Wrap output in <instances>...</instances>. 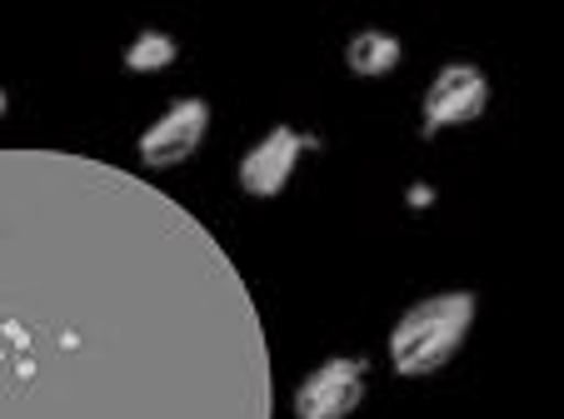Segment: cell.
<instances>
[{"label":"cell","mask_w":564,"mask_h":419,"mask_svg":"<svg viewBox=\"0 0 564 419\" xmlns=\"http://www.w3.org/2000/svg\"><path fill=\"white\" fill-rule=\"evenodd\" d=\"M41 260H6L0 210V419H165V385L195 379H126V360L165 344L126 340L120 300H45Z\"/></svg>","instance_id":"1"},{"label":"cell","mask_w":564,"mask_h":419,"mask_svg":"<svg viewBox=\"0 0 564 419\" xmlns=\"http://www.w3.org/2000/svg\"><path fill=\"white\" fill-rule=\"evenodd\" d=\"M469 324H475V295L455 290V295H435L420 300L415 310L400 315V324L390 330V365L394 375L405 379H425L435 370H445L459 355Z\"/></svg>","instance_id":"2"},{"label":"cell","mask_w":564,"mask_h":419,"mask_svg":"<svg viewBox=\"0 0 564 419\" xmlns=\"http://www.w3.org/2000/svg\"><path fill=\"white\" fill-rule=\"evenodd\" d=\"M485 110H490V80H485V70L469 60H455L430 80L425 106H420V135L435 140L440 130L469 125V120H479Z\"/></svg>","instance_id":"3"},{"label":"cell","mask_w":564,"mask_h":419,"mask_svg":"<svg viewBox=\"0 0 564 419\" xmlns=\"http://www.w3.org/2000/svg\"><path fill=\"white\" fill-rule=\"evenodd\" d=\"M365 379H370V365L355 355L325 360L315 375L300 379L295 389V419H350L365 399Z\"/></svg>","instance_id":"4"},{"label":"cell","mask_w":564,"mask_h":419,"mask_svg":"<svg viewBox=\"0 0 564 419\" xmlns=\"http://www.w3.org/2000/svg\"><path fill=\"white\" fill-rule=\"evenodd\" d=\"M319 145H325L319 135H300V130H290V125H275L265 140H256L246 151V161H240V190L256 195V200H275L290 185V175H295V161L305 151H319Z\"/></svg>","instance_id":"5"},{"label":"cell","mask_w":564,"mask_h":419,"mask_svg":"<svg viewBox=\"0 0 564 419\" xmlns=\"http://www.w3.org/2000/svg\"><path fill=\"white\" fill-rule=\"evenodd\" d=\"M205 130H210V106L205 100H175L155 125L140 135V165L145 170H171V165H185L195 151H200Z\"/></svg>","instance_id":"6"},{"label":"cell","mask_w":564,"mask_h":419,"mask_svg":"<svg viewBox=\"0 0 564 419\" xmlns=\"http://www.w3.org/2000/svg\"><path fill=\"white\" fill-rule=\"evenodd\" d=\"M405 60V45H400V35H384V31H360L350 41V51H345V65H350L355 76H390L394 65Z\"/></svg>","instance_id":"7"},{"label":"cell","mask_w":564,"mask_h":419,"mask_svg":"<svg viewBox=\"0 0 564 419\" xmlns=\"http://www.w3.org/2000/svg\"><path fill=\"white\" fill-rule=\"evenodd\" d=\"M175 55H181V45H175L165 31H140L135 41L126 45V70L130 76H155V70L175 65Z\"/></svg>","instance_id":"8"},{"label":"cell","mask_w":564,"mask_h":419,"mask_svg":"<svg viewBox=\"0 0 564 419\" xmlns=\"http://www.w3.org/2000/svg\"><path fill=\"white\" fill-rule=\"evenodd\" d=\"M405 205H410V210H425V205H435V190H430V185H410Z\"/></svg>","instance_id":"9"},{"label":"cell","mask_w":564,"mask_h":419,"mask_svg":"<svg viewBox=\"0 0 564 419\" xmlns=\"http://www.w3.org/2000/svg\"><path fill=\"white\" fill-rule=\"evenodd\" d=\"M6 106H11V100H6V90H0V115H6Z\"/></svg>","instance_id":"10"}]
</instances>
